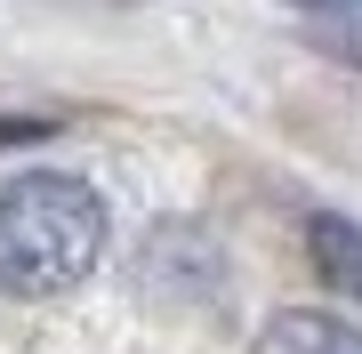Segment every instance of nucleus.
I'll return each instance as SVG.
<instances>
[{
	"label": "nucleus",
	"mask_w": 362,
	"mask_h": 354,
	"mask_svg": "<svg viewBox=\"0 0 362 354\" xmlns=\"http://www.w3.org/2000/svg\"><path fill=\"white\" fill-rule=\"evenodd\" d=\"M105 201L65 170L0 185V298H65L105 258Z\"/></svg>",
	"instance_id": "1"
},
{
	"label": "nucleus",
	"mask_w": 362,
	"mask_h": 354,
	"mask_svg": "<svg viewBox=\"0 0 362 354\" xmlns=\"http://www.w3.org/2000/svg\"><path fill=\"white\" fill-rule=\"evenodd\" d=\"M306 258H314V274H322L338 298L362 306V225H354V218L314 210V218H306Z\"/></svg>",
	"instance_id": "2"
},
{
	"label": "nucleus",
	"mask_w": 362,
	"mask_h": 354,
	"mask_svg": "<svg viewBox=\"0 0 362 354\" xmlns=\"http://www.w3.org/2000/svg\"><path fill=\"white\" fill-rule=\"evenodd\" d=\"M250 354H362V330L338 322V314H314V306H290L258 330Z\"/></svg>",
	"instance_id": "3"
},
{
	"label": "nucleus",
	"mask_w": 362,
	"mask_h": 354,
	"mask_svg": "<svg viewBox=\"0 0 362 354\" xmlns=\"http://www.w3.org/2000/svg\"><path fill=\"white\" fill-rule=\"evenodd\" d=\"M290 8H306V16H338V8H362V0H290Z\"/></svg>",
	"instance_id": "4"
}]
</instances>
